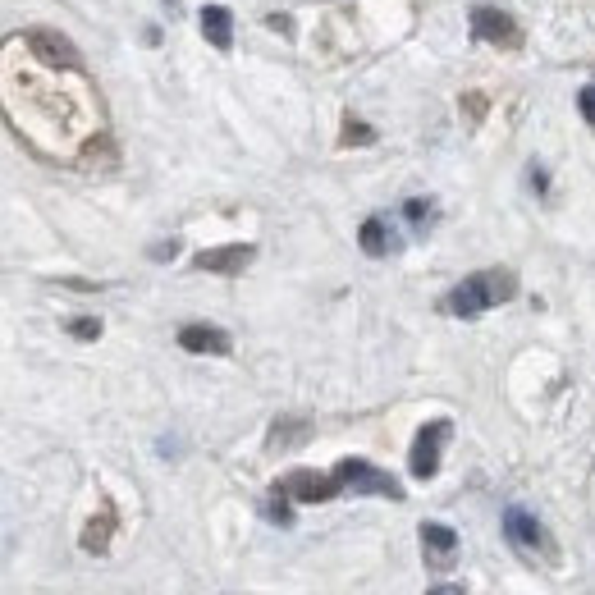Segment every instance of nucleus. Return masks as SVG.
Returning <instances> with one entry per match:
<instances>
[{
	"label": "nucleus",
	"mask_w": 595,
	"mask_h": 595,
	"mask_svg": "<svg viewBox=\"0 0 595 595\" xmlns=\"http://www.w3.org/2000/svg\"><path fill=\"white\" fill-rule=\"evenodd\" d=\"M513 293H518V275H513V271H476V275H467L463 284H454V289H449V298H444V312L472 321V316L490 312L495 303H509Z\"/></svg>",
	"instance_id": "obj_1"
},
{
	"label": "nucleus",
	"mask_w": 595,
	"mask_h": 595,
	"mask_svg": "<svg viewBox=\"0 0 595 595\" xmlns=\"http://www.w3.org/2000/svg\"><path fill=\"white\" fill-rule=\"evenodd\" d=\"M335 481H339V490H348V495L403 499V486H399V481H394L390 472H380V467H371L367 458H344V463L335 467Z\"/></svg>",
	"instance_id": "obj_2"
},
{
	"label": "nucleus",
	"mask_w": 595,
	"mask_h": 595,
	"mask_svg": "<svg viewBox=\"0 0 595 595\" xmlns=\"http://www.w3.org/2000/svg\"><path fill=\"white\" fill-rule=\"evenodd\" d=\"M449 435H454V422H449V417H435V422H426L422 431H417L412 454H408V467H412L417 481H431V476L440 472V454H444V444H449Z\"/></svg>",
	"instance_id": "obj_3"
},
{
	"label": "nucleus",
	"mask_w": 595,
	"mask_h": 595,
	"mask_svg": "<svg viewBox=\"0 0 595 595\" xmlns=\"http://www.w3.org/2000/svg\"><path fill=\"white\" fill-rule=\"evenodd\" d=\"M28 42V55L33 60H42L46 69H83V55H78V46L69 42V37H60V33H51V28H33V33L23 37Z\"/></svg>",
	"instance_id": "obj_4"
},
{
	"label": "nucleus",
	"mask_w": 595,
	"mask_h": 595,
	"mask_svg": "<svg viewBox=\"0 0 595 595\" xmlns=\"http://www.w3.org/2000/svg\"><path fill=\"white\" fill-rule=\"evenodd\" d=\"M472 33H476V42H490L499 51H518L522 46V28L504 10H490V5H476L472 10Z\"/></svg>",
	"instance_id": "obj_5"
},
{
	"label": "nucleus",
	"mask_w": 595,
	"mask_h": 595,
	"mask_svg": "<svg viewBox=\"0 0 595 595\" xmlns=\"http://www.w3.org/2000/svg\"><path fill=\"white\" fill-rule=\"evenodd\" d=\"M275 490L289 499H303V504H321V499H335L339 495V481L335 472L321 476V472H307V467H298V472H289L284 481H275Z\"/></svg>",
	"instance_id": "obj_6"
},
{
	"label": "nucleus",
	"mask_w": 595,
	"mask_h": 595,
	"mask_svg": "<svg viewBox=\"0 0 595 595\" xmlns=\"http://www.w3.org/2000/svg\"><path fill=\"white\" fill-rule=\"evenodd\" d=\"M257 257L252 243H225V248H206L193 257V271H211V275H243Z\"/></svg>",
	"instance_id": "obj_7"
},
{
	"label": "nucleus",
	"mask_w": 595,
	"mask_h": 595,
	"mask_svg": "<svg viewBox=\"0 0 595 595\" xmlns=\"http://www.w3.org/2000/svg\"><path fill=\"white\" fill-rule=\"evenodd\" d=\"M504 536H509L518 550H545V527L531 518L527 509H509V513H504Z\"/></svg>",
	"instance_id": "obj_8"
},
{
	"label": "nucleus",
	"mask_w": 595,
	"mask_h": 595,
	"mask_svg": "<svg viewBox=\"0 0 595 595\" xmlns=\"http://www.w3.org/2000/svg\"><path fill=\"white\" fill-rule=\"evenodd\" d=\"M179 348H188V353L225 357L234 344H229V335H225V330H216V325H184V330H179Z\"/></svg>",
	"instance_id": "obj_9"
},
{
	"label": "nucleus",
	"mask_w": 595,
	"mask_h": 595,
	"mask_svg": "<svg viewBox=\"0 0 595 595\" xmlns=\"http://www.w3.org/2000/svg\"><path fill=\"white\" fill-rule=\"evenodd\" d=\"M197 19H202V37L216 46V51H229V46H234V14H229L225 5H206Z\"/></svg>",
	"instance_id": "obj_10"
},
{
	"label": "nucleus",
	"mask_w": 595,
	"mask_h": 595,
	"mask_svg": "<svg viewBox=\"0 0 595 595\" xmlns=\"http://www.w3.org/2000/svg\"><path fill=\"white\" fill-rule=\"evenodd\" d=\"M307 435H312V422H307V417H280V422L271 426L266 449H271V454H284V449H298Z\"/></svg>",
	"instance_id": "obj_11"
},
{
	"label": "nucleus",
	"mask_w": 595,
	"mask_h": 595,
	"mask_svg": "<svg viewBox=\"0 0 595 595\" xmlns=\"http://www.w3.org/2000/svg\"><path fill=\"white\" fill-rule=\"evenodd\" d=\"M362 252L367 257H385V252H394V234H390V225L380 216H371V220H362Z\"/></svg>",
	"instance_id": "obj_12"
},
{
	"label": "nucleus",
	"mask_w": 595,
	"mask_h": 595,
	"mask_svg": "<svg viewBox=\"0 0 595 595\" xmlns=\"http://www.w3.org/2000/svg\"><path fill=\"white\" fill-rule=\"evenodd\" d=\"M422 545L435 554V559H449L458 550V531L444 527V522H422Z\"/></svg>",
	"instance_id": "obj_13"
},
{
	"label": "nucleus",
	"mask_w": 595,
	"mask_h": 595,
	"mask_svg": "<svg viewBox=\"0 0 595 595\" xmlns=\"http://www.w3.org/2000/svg\"><path fill=\"white\" fill-rule=\"evenodd\" d=\"M110 527H115V518H110V513H101V522H87V531H83V550H87V554H101V550H106Z\"/></svg>",
	"instance_id": "obj_14"
},
{
	"label": "nucleus",
	"mask_w": 595,
	"mask_h": 595,
	"mask_svg": "<svg viewBox=\"0 0 595 595\" xmlns=\"http://www.w3.org/2000/svg\"><path fill=\"white\" fill-rule=\"evenodd\" d=\"M339 142H344V147H371V142H376V129H367L362 119H344V133H339Z\"/></svg>",
	"instance_id": "obj_15"
},
{
	"label": "nucleus",
	"mask_w": 595,
	"mask_h": 595,
	"mask_svg": "<svg viewBox=\"0 0 595 595\" xmlns=\"http://www.w3.org/2000/svg\"><path fill=\"white\" fill-rule=\"evenodd\" d=\"M69 335L74 339H101V321L97 316H78V321H69Z\"/></svg>",
	"instance_id": "obj_16"
},
{
	"label": "nucleus",
	"mask_w": 595,
	"mask_h": 595,
	"mask_svg": "<svg viewBox=\"0 0 595 595\" xmlns=\"http://www.w3.org/2000/svg\"><path fill=\"white\" fill-rule=\"evenodd\" d=\"M266 518L280 522V527H289V522H293V513H289V495H280V490H275V499L266 504Z\"/></svg>",
	"instance_id": "obj_17"
},
{
	"label": "nucleus",
	"mask_w": 595,
	"mask_h": 595,
	"mask_svg": "<svg viewBox=\"0 0 595 595\" xmlns=\"http://www.w3.org/2000/svg\"><path fill=\"white\" fill-rule=\"evenodd\" d=\"M577 110H582V119L595 129V83H586L582 92H577Z\"/></svg>",
	"instance_id": "obj_18"
},
{
	"label": "nucleus",
	"mask_w": 595,
	"mask_h": 595,
	"mask_svg": "<svg viewBox=\"0 0 595 595\" xmlns=\"http://www.w3.org/2000/svg\"><path fill=\"white\" fill-rule=\"evenodd\" d=\"M403 211H408V220H412V225H417V229H422L426 220H431V202H422V197H412V202L403 206Z\"/></svg>",
	"instance_id": "obj_19"
},
{
	"label": "nucleus",
	"mask_w": 595,
	"mask_h": 595,
	"mask_svg": "<svg viewBox=\"0 0 595 595\" xmlns=\"http://www.w3.org/2000/svg\"><path fill=\"white\" fill-rule=\"evenodd\" d=\"M174 252H179V243H174V238H170V243H156V248H152V261H170Z\"/></svg>",
	"instance_id": "obj_20"
},
{
	"label": "nucleus",
	"mask_w": 595,
	"mask_h": 595,
	"mask_svg": "<svg viewBox=\"0 0 595 595\" xmlns=\"http://www.w3.org/2000/svg\"><path fill=\"white\" fill-rule=\"evenodd\" d=\"M266 23H271L275 33H284V37L293 33V23H289V14H271V19H266Z\"/></svg>",
	"instance_id": "obj_21"
},
{
	"label": "nucleus",
	"mask_w": 595,
	"mask_h": 595,
	"mask_svg": "<svg viewBox=\"0 0 595 595\" xmlns=\"http://www.w3.org/2000/svg\"><path fill=\"white\" fill-rule=\"evenodd\" d=\"M426 595H463V586H458V582H440V586H431Z\"/></svg>",
	"instance_id": "obj_22"
},
{
	"label": "nucleus",
	"mask_w": 595,
	"mask_h": 595,
	"mask_svg": "<svg viewBox=\"0 0 595 595\" xmlns=\"http://www.w3.org/2000/svg\"><path fill=\"white\" fill-rule=\"evenodd\" d=\"M165 5H179V0H165Z\"/></svg>",
	"instance_id": "obj_23"
}]
</instances>
